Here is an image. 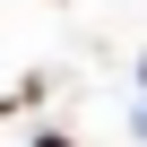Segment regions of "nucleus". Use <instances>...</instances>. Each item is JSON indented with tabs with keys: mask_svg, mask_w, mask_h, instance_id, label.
<instances>
[{
	"mask_svg": "<svg viewBox=\"0 0 147 147\" xmlns=\"http://www.w3.org/2000/svg\"><path fill=\"white\" fill-rule=\"evenodd\" d=\"M35 147H69V138H61V130H52V138H35Z\"/></svg>",
	"mask_w": 147,
	"mask_h": 147,
	"instance_id": "obj_1",
	"label": "nucleus"
}]
</instances>
